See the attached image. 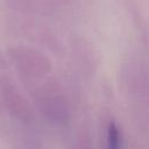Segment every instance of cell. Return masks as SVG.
I'll return each mask as SVG.
<instances>
[{"label":"cell","mask_w":149,"mask_h":149,"mask_svg":"<svg viewBox=\"0 0 149 149\" xmlns=\"http://www.w3.org/2000/svg\"><path fill=\"white\" fill-rule=\"evenodd\" d=\"M1 94L3 97L5 104L8 108V111H10V113L22 120V121H27L29 120V107L27 106L24 99L22 98V95L20 94V92L16 90V87L13 85V83L10 81H2L1 83Z\"/></svg>","instance_id":"6da1fadb"},{"label":"cell","mask_w":149,"mask_h":149,"mask_svg":"<svg viewBox=\"0 0 149 149\" xmlns=\"http://www.w3.org/2000/svg\"><path fill=\"white\" fill-rule=\"evenodd\" d=\"M107 149H120V130L115 122H109L107 127Z\"/></svg>","instance_id":"7a4b0ae2"}]
</instances>
